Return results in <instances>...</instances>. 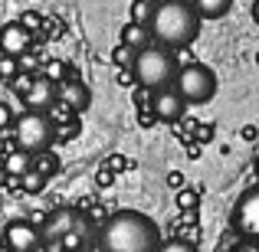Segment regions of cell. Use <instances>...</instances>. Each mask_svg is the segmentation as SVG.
<instances>
[{
  "instance_id": "277c9868",
  "label": "cell",
  "mask_w": 259,
  "mask_h": 252,
  "mask_svg": "<svg viewBox=\"0 0 259 252\" xmlns=\"http://www.w3.org/2000/svg\"><path fill=\"white\" fill-rule=\"evenodd\" d=\"M43 239L53 242L56 249H66V252L79 249L85 242V220L76 210H56L43 223Z\"/></svg>"
},
{
  "instance_id": "2e32d148",
  "label": "cell",
  "mask_w": 259,
  "mask_h": 252,
  "mask_svg": "<svg viewBox=\"0 0 259 252\" xmlns=\"http://www.w3.org/2000/svg\"><path fill=\"white\" fill-rule=\"evenodd\" d=\"M132 23H141V26H151V17H154V4L151 0H135L132 10H128Z\"/></svg>"
},
{
  "instance_id": "8992f818",
  "label": "cell",
  "mask_w": 259,
  "mask_h": 252,
  "mask_svg": "<svg viewBox=\"0 0 259 252\" xmlns=\"http://www.w3.org/2000/svg\"><path fill=\"white\" fill-rule=\"evenodd\" d=\"M53 121L43 112H23L13 125V141H17V151L26 154H43L53 144Z\"/></svg>"
},
{
  "instance_id": "d6986e66",
  "label": "cell",
  "mask_w": 259,
  "mask_h": 252,
  "mask_svg": "<svg viewBox=\"0 0 259 252\" xmlns=\"http://www.w3.org/2000/svg\"><path fill=\"white\" fill-rule=\"evenodd\" d=\"M23 180V190H30V193H36V190H43V183H46V177L39 174V170H30L26 177H20Z\"/></svg>"
},
{
  "instance_id": "ba28073f",
  "label": "cell",
  "mask_w": 259,
  "mask_h": 252,
  "mask_svg": "<svg viewBox=\"0 0 259 252\" xmlns=\"http://www.w3.org/2000/svg\"><path fill=\"white\" fill-rule=\"evenodd\" d=\"M39 242H43V229H36L33 223L13 220L10 226L4 229V246L10 252H36Z\"/></svg>"
},
{
  "instance_id": "5b68a950",
  "label": "cell",
  "mask_w": 259,
  "mask_h": 252,
  "mask_svg": "<svg viewBox=\"0 0 259 252\" xmlns=\"http://www.w3.org/2000/svg\"><path fill=\"white\" fill-rule=\"evenodd\" d=\"M174 88L181 92L184 102H190V105H200V102H210V98H213L217 88H220V82H217V72L210 69V66H203V63H187V66H181V72H177Z\"/></svg>"
},
{
  "instance_id": "6da1fadb",
  "label": "cell",
  "mask_w": 259,
  "mask_h": 252,
  "mask_svg": "<svg viewBox=\"0 0 259 252\" xmlns=\"http://www.w3.org/2000/svg\"><path fill=\"white\" fill-rule=\"evenodd\" d=\"M102 252H161V229L151 216L138 210H118L99 233Z\"/></svg>"
},
{
  "instance_id": "30bf717a",
  "label": "cell",
  "mask_w": 259,
  "mask_h": 252,
  "mask_svg": "<svg viewBox=\"0 0 259 252\" xmlns=\"http://www.w3.org/2000/svg\"><path fill=\"white\" fill-rule=\"evenodd\" d=\"M26 49H30V33H26V26L23 23H4V30H0V53L20 59Z\"/></svg>"
},
{
  "instance_id": "5bb4252c",
  "label": "cell",
  "mask_w": 259,
  "mask_h": 252,
  "mask_svg": "<svg viewBox=\"0 0 259 252\" xmlns=\"http://www.w3.org/2000/svg\"><path fill=\"white\" fill-rule=\"evenodd\" d=\"M194 4V10L200 13V20H220L230 13V7H233V0H190Z\"/></svg>"
},
{
  "instance_id": "9a60e30c",
  "label": "cell",
  "mask_w": 259,
  "mask_h": 252,
  "mask_svg": "<svg viewBox=\"0 0 259 252\" xmlns=\"http://www.w3.org/2000/svg\"><path fill=\"white\" fill-rule=\"evenodd\" d=\"M4 170H7L10 177H26V174L33 170V158H30L26 151H13L10 158L4 161Z\"/></svg>"
},
{
  "instance_id": "ffe728a7",
  "label": "cell",
  "mask_w": 259,
  "mask_h": 252,
  "mask_svg": "<svg viewBox=\"0 0 259 252\" xmlns=\"http://www.w3.org/2000/svg\"><path fill=\"white\" fill-rule=\"evenodd\" d=\"M161 252H200V249H197L194 242H187V239H171V242L161 246Z\"/></svg>"
},
{
  "instance_id": "603a6c76",
  "label": "cell",
  "mask_w": 259,
  "mask_h": 252,
  "mask_svg": "<svg viewBox=\"0 0 259 252\" xmlns=\"http://www.w3.org/2000/svg\"><path fill=\"white\" fill-rule=\"evenodd\" d=\"M253 20H256V23H259V0H256V4H253Z\"/></svg>"
},
{
  "instance_id": "9c48e42d",
  "label": "cell",
  "mask_w": 259,
  "mask_h": 252,
  "mask_svg": "<svg viewBox=\"0 0 259 252\" xmlns=\"http://www.w3.org/2000/svg\"><path fill=\"white\" fill-rule=\"evenodd\" d=\"M148 105H151V112H154L158 121H177L184 115V105H187V102L181 98L177 88H161V92H151Z\"/></svg>"
},
{
  "instance_id": "7a4b0ae2",
  "label": "cell",
  "mask_w": 259,
  "mask_h": 252,
  "mask_svg": "<svg viewBox=\"0 0 259 252\" xmlns=\"http://www.w3.org/2000/svg\"><path fill=\"white\" fill-rule=\"evenodd\" d=\"M151 33L158 39V46L181 49V46L197 39V33H200V13L187 0H164V4L154 7Z\"/></svg>"
},
{
  "instance_id": "ac0fdd59",
  "label": "cell",
  "mask_w": 259,
  "mask_h": 252,
  "mask_svg": "<svg viewBox=\"0 0 259 252\" xmlns=\"http://www.w3.org/2000/svg\"><path fill=\"white\" fill-rule=\"evenodd\" d=\"M115 66H118V69H135V59H138V53L132 49V46H121L118 43V49H115Z\"/></svg>"
},
{
  "instance_id": "cb8c5ba5",
  "label": "cell",
  "mask_w": 259,
  "mask_h": 252,
  "mask_svg": "<svg viewBox=\"0 0 259 252\" xmlns=\"http://www.w3.org/2000/svg\"><path fill=\"white\" fill-rule=\"evenodd\" d=\"M151 4H154V7H158V4H164V0H151Z\"/></svg>"
},
{
  "instance_id": "3957f363",
  "label": "cell",
  "mask_w": 259,
  "mask_h": 252,
  "mask_svg": "<svg viewBox=\"0 0 259 252\" xmlns=\"http://www.w3.org/2000/svg\"><path fill=\"white\" fill-rule=\"evenodd\" d=\"M135 82L145 85L148 92H161V88H171L177 82V72H181V66L174 63V56L167 53V46H148V49L138 53V59H135Z\"/></svg>"
},
{
  "instance_id": "44dd1931",
  "label": "cell",
  "mask_w": 259,
  "mask_h": 252,
  "mask_svg": "<svg viewBox=\"0 0 259 252\" xmlns=\"http://www.w3.org/2000/svg\"><path fill=\"white\" fill-rule=\"evenodd\" d=\"M10 125H17V118H13V108L0 102V131H7Z\"/></svg>"
},
{
  "instance_id": "7402d4cb",
  "label": "cell",
  "mask_w": 259,
  "mask_h": 252,
  "mask_svg": "<svg viewBox=\"0 0 259 252\" xmlns=\"http://www.w3.org/2000/svg\"><path fill=\"white\" fill-rule=\"evenodd\" d=\"M233 252H259V242L256 239H246V242H240Z\"/></svg>"
},
{
  "instance_id": "8fae6325",
  "label": "cell",
  "mask_w": 259,
  "mask_h": 252,
  "mask_svg": "<svg viewBox=\"0 0 259 252\" xmlns=\"http://www.w3.org/2000/svg\"><path fill=\"white\" fill-rule=\"evenodd\" d=\"M56 95H59V88L53 85V79H50V76L33 79L30 92L23 95V105H26V112H43V108H50V105H53V98H56Z\"/></svg>"
},
{
  "instance_id": "52a82bcc",
  "label": "cell",
  "mask_w": 259,
  "mask_h": 252,
  "mask_svg": "<svg viewBox=\"0 0 259 252\" xmlns=\"http://www.w3.org/2000/svg\"><path fill=\"white\" fill-rule=\"evenodd\" d=\"M230 226L246 239H259V187L246 190L230 213Z\"/></svg>"
},
{
  "instance_id": "7c38bea8",
  "label": "cell",
  "mask_w": 259,
  "mask_h": 252,
  "mask_svg": "<svg viewBox=\"0 0 259 252\" xmlns=\"http://www.w3.org/2000/svg\"><path fill=\"white\" fill-rule=\"evenodd\" d=\"M59 98H63V105H69V108H76V112H82V108H89L92 95H89V88H85L82 79L69 72L66 79H59Z\"/></svg>"
},
{
  "instance_id": "484cf974",
  "label": "cell",
  "mask_w": 259,
  "mask_h": 252,
  "mask_svg": "<svg viewBox=\"0 0 259 252\" xmlns=\"http://www.w3.org/2000/svg\"><path fill=\"white\" fill-rule=\"evenodd\" d=\"M0 82H4V76H0Z\"/></svg>"
},
{
  "instance_id": "e0dca14e",
  "label": "cell",
  "mask_w": 259,
  "mask_h": 252,
  "mask_svg": "<svg viewBox=\"0 0 259 252\" xmlns=\"http://www.w3.org/2000/svg\"><path fill=\"white\" fill-rule=\"evenodd\" d=\"M0 76H4V82H17L20 79V59L17 56H0Z\"/></svg>"
},
{
  "instance_id": "4fadbf2b",
  "label": "cell",
  "mask_w": 259,
  "mask_h": 252,
  "mask_svg": "<svg viewBox=\"0 0 259 252\" xmlns=\"http://www.w3.org/2000/svg\"><path fill=\"white\" fill-rule=\"evenodd\" d=\"M151 39H154L151 26H141V23H132V20H128V23L121 26V46H132L135 53L148 49V46H151Z\"/></svg>"
},
{
  "instance_id": "d4e9b609",
  "label": "cell",
  "mask_w": 259,
  "mask_h": 252,
  "mask_svg": "<svg viewBox=\"0 0 259 252\" xmlns=\"http://www.w3.org/2000/svg\"><path fill=\"white\" fill-rule=\"evenodd\" d=\"M256 170H259V154H256Z\"/></svg>"
}]
</instances>
